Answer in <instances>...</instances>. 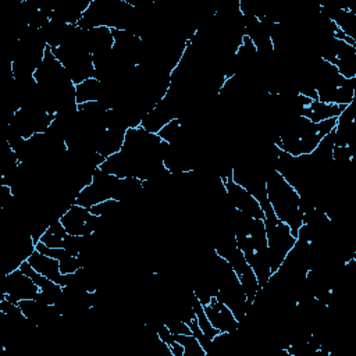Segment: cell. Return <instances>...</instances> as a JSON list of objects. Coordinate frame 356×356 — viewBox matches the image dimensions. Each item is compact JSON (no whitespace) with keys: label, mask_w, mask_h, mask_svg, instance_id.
Instances as JSON below:
<instances>
[{"label":"cell","mask_w":356,"mask_h":356,"mask_svg":"<svg viewBox=\"0 0 356 356\" xmlns=\"http://www.w3.org/2000/svg\"><path fill=\"white\" fill-rule=\"evenodd\" d=\"M264 228L268 248V259L271 273H275L282 264L289 250L296 243V236L292 234L288 224L277 218L270 204L264 209Z\"/></svg>","instance_id":"cell-2"},{"label":"cell","mask_w":356,"mask_h":356,"mask_svg":"<svg viewBox=\"0 0 356 356\" xmlns=\"http://www.w3.org/2000/svg\"><path fill=\"white\" fill-rule=\"evenodd\" d=\"M38 295L39 286L29 275L21 271V268L13 270L6 274L3 281V298L18 303L25 299H36Z\"/></svg>","instance_id":"cell-5"},{"label":"cell","mask_w":356,"mask_h":356,"mask_svg":"<svg viewBox=\"0 0 356 356\" xmlns=\"http://www.w3.org/2000/svg\"><path fill=\"white\" fill-rule=\"evenodd\" d=\"M266 188L268 204L274 214L278 220L288 224L292 234L296 236L298 229L303 224V206L300 195L274 168L267 171Z\"/></svg>","instance_id":"cell-1"},{"label":"cell","mask_w":356,"mask_h":356,"mask_svg":"<svg viewBox=\"0 0 356 356\" xmlns=\"http://www.w3.org/2000/svg\"><path fill=\"white\" fill-rule=\"evenodd\" d=\"M346 106H337V104H327L318 100L310 102L300 110V115L310 120L312 122H321L330 118H338L339 114L345 110Z\"/></svg>","instance_id":"cell-9"},{"label":"cell","mask_w":356,"mask_h":356,"mask_svg":"<svg viewBox=\"0 0 356 356\" xmlns=\"http://www.w3.org/2000/svg\"><path fill=\"white\" fill-rule=\"evenodd\" d=\"M68 236V232L63 227L60 220H54L49 224L47 229L42 235L40 241L47 248H64V242Z\"/></svg>","instance_id":"cell-10"},{"label":"cell","mask_w":356,"mask_h":356,"mask_svg":"<svg viewBox=\"0 0 356 356\" xmlns=\"http://www.w3.org/2000/svg\"><path fill=\"white\" fill-rule=\"evenodd\" d=\"M175 341L182 345L184 356H207L199 341L195 338L193 334H181L174 335Z\"/></svg>","instance_id":"cell-11"},{"label":"cell","mask_w":356,"mask_h":356,"mask_svg":"<svg viewBox=\"0 0 356 356\" xmlns=\"http://www.w3.org/2000/svg\"><path fill=\"white\" fill-rule=\"evenodd\" d=\"M222 185H224L228 204L232 209L253 218H260V220L264 218V211L259 200L250 192H248L243 186L234 182L232 177L222 181Z\"/></svg>","instance_id":"cell-6"},{"label":"cell","mask_w":356,"mask_h":356,"mask_svg":"<svg viewBox=\"0 0 356 356\" xmlns=\"http://www.w3.org/2000/svg\"><path fill=\"white\" fill-rule=\"evenodd\" d=\"M120 182H121V178L113 174H108L97 167L93 172L92 182L76 193L74 203L90 209L92 206L108 199L117 200Z\"/></svg>","instance_id":"cell-3"},{"label":"cell","mask_w":356,"mask_h":356,"mask_svg":"<svg viewBox=\"0 0 356 356\" xmlns=\"http://www.w3.org/2000/svg\"><path fill=\"white\" fill-rule=\"evenodd\" d=\"M60 221L65 231L75 236L92 235L102 227V217L92 214L88 207L75 203L61 216Z\"/></svg>","instance_id":"cell-4"},{"label":"cell","mask_w":356,"mask_h":356,"mask_svg":"<svg viewBox=\"0 0 356 356\" xmlns=\"http://www.w3.org/2000/svg\"><path fill=\"white\" fill-rule=\"evenodd\" d=\"M28 263L33 267L35 271L44 275L46 278L60 284L61 286L65 285L67 275L61 274L60 263H58L57 259H54L51 256H47V254L35 249V252L28 257Z\"/></svg>","instance_id":"cell-8"},{"label":"cell","mask_w":356,"mask_h":356,"mask_svg":"<svg viewBox=\"0 0 356 356\" xmlns=\"http://www.w3.org/2000/svg\"><path fill=\"white\" fill-rule=\"evenodd\" d=\"M203 309L211 325L220 332H236L239 330V323L232 310L217 296H213Z\"/></svg>","instance_id":"cell-7"}]
</instances>
